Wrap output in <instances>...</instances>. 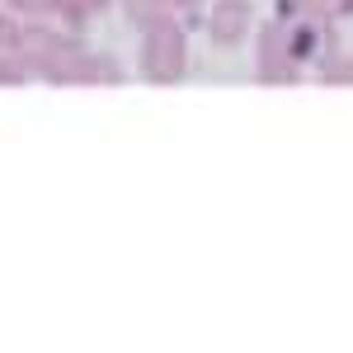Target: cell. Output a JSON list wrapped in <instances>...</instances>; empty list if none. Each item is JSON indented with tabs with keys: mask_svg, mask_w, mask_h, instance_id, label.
Masks as SVG:
<instances>
[{
	"mask_svg": "<svg viewBox=\"0 0 353 353\" xmlns=\"http://www.w3.org/2000/svg\"><path fill=\"white\" fill-rule=\"evenodd\" d=\"M128 19H132L137 28H156L161 19H170V14H165V0H128Z\"/></svg>",
	"mask_w": 353,
	"mask_h": 353,
	"instance_id": "5b68a950",
	"label": "cell"
},
{
	"mask_svg": "<svg viewBox=\"0 0 353 353\" xmlns=\"http://www.w3.org/2000/svg\"><path fill=\"white\" fill-rule=\"evenodd\" d=\"M94 81H104V85L118 81V66H113V57H94Z\"/></svg>",
	"mask_w": 353,
	"mask_h": 353,
	"instance_id": "30bf717a",
	"label": "cell"
},
{
	"mask_svg": "<svg viewBox=\"0 0 353 353\" xmlns=\"http://www.w3.org/2000/svg\"><path fill=\"white\" fill-rule=\"evenodd\" d=\"M24 43V24H14L10 14H0V52H19Z\"/></svg>",
	"mask_w": 353,
	"mask_h": 353,
	"instance_id": "ba28073f",
	"label": "cell"
},
{
	"mask_svg": "<svg viewBox=\"0 0 353 353\" xmlns=\"http://www.w3.org/2000/svg\"><path fill=\"white\" fill-rule=\"evenodd\" d=\"M10 10H24V14H43V10H52V0H10Z\"/></svg>",
	"mask_w": 353,
	"mask_h": 353,
	"instance_id": "8fae6325",
	"label": "cell"
},
{
	"mask_svg": "<svg viewBox=\"0 0 353 353\" xmlns=\"http://www.w3.org/2000/svg\"><path fill=\"white\" fill-rule=\"evenodd\" d=\"M283 14H297V19H325V24H330L325 0H283Z\"/></svg>",
	"mask_w": 353,
	"mask_h": 353,
	"instance_id": "8992f818",
	"label": "cell"
},
{
	"mask_svg": "<svg viewBox=\"0 0 353 353\" xmlns=\"http://www.w3.org/2000/svg\"><path fill=\"white\" fill-rule=\"evenodd\" d=\"M321 81L325 85H353V61L349 57H330L325 66H321Z\"/></svg>",
	"mask_w": 353,
	"mask_h": 353,
	"instance_id": "52a82bcc",
	"label": "cell"
},
{
	"mask_svg": "<svg viewBox=\"0 0 353 353\" xmlns=\"http://www.w3.org/2000/svg\"><path fill=\"white\" fill-rule=\"evenodd\" d=\"M104 5H109V0H52V10H57V14H61V19H66L71 28L85 24L90 14H99Z\"/></svg>",
	"mask_w": 353,
	"mask_h": 353,
	"instance_id": "277c9868",
	"label": "cell"
},
{
	"mask_svg": "<svg viewBox=\"0 0 353 353\" xmlns=\"http://www.w3.org/2000/svg\"><path fill=\"white\" fill-rule=\"evenodd\" d=\"M259 81H297V52H292V24L273 19L259 33Z\"/></svg>",
	"mask_w": 353,
	"mask_h": 353,
	"instance_id": "7a4b0ae2",
	"label": "cell"
},
{
	"mask_svg": "<svg viewBox=\"0 0 353 353\" xmlns=\"http://www.w3.org/2000/svg\"><path fill=\"white\" fill-rule=\"evenodd\" d=\"M174 5H184V10H193V5H198V0H174Z\"/></svg>",
	"mask_w": 353,
	"mask_h": 353,
	"instance_id": "4fadbf2b",
	"label": "cell"
},
{
	"mask_svg": "<svg viewBox=\"0 0 353 353\" xmlns=\"http://www.w3.org/2000/svg\"><path fill=\"white\" fill-rule=\"evenodd\" d=\"M184 71H189L184 28L174 19H161L156 28H146V38H141V76L151 85H174Z\"/></svg>",
	"mask_w": 353,
	"mask_h": 353,
	"instance_id": "6da1fadb",
	"label": "cell"
},
{
	"mask_svg": "<svg viewBox=\"0 0 353 353\" xmlns=\"http://www.w3.org/2000/svg\"><path fill=\"white\" fill-rule=\"evenodd\" d=\"M24 81V66L14 57H0V85H19Z\"/></svg>",
	"mask_w": 353,
	"mask_h": 353,
	"instance_id": "9c48e42d",
	"label": "cell"
},
{
	"mask_svg": "<svg viewBox=\"0 0 353 353\" xmlns=\"http://www.w3.org/2000/svg\"><path fill=\"white\" fill-rule=\"evenodd\" d=\"M250 24H254L250 0H217V5H212V14H208V28H212V38H217L221 48L241 43L245 33H250Z\"/></svg>",
	"mask_w": 353,
	"mask_h": 353,
	"instance_id": "3957f363",
	"label": "cell"
},
{
	"mask_svg": "<svg viewBox=\"0 0 353 353\" xmlns=\"http://www.w3.org/2000/svg\"><path fill=\"white\" fill-rule=\"evenodd\" d=\"M330 19H344V14H353V0H325Z\"/></svg>",
	"mask_w": 353,
	"mask_h": 353,
	"instance_id": "7c38bea8",
	"label": "cell"
}]
</instances>
